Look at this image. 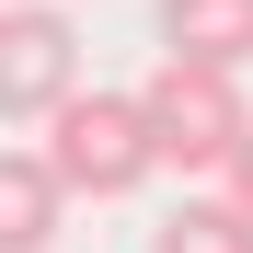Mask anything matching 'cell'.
Wrapping results in <instances>:
<instances>
[{
	"instance_id": "1",
	"label": "cell",
	"mask_w": 253,
	"mask_h": 253,
	"mask_svg": "<svg viewBox=\"0 0 253 253\" xmlns=\"http://www.w3.org/2000/svg\"><path fill=\"white\" fill-rule=\"evenodd\" d=\"M46 173H58V196H138L150 173H161V138H150V115H138V92H69L58 115H46Z\"/></svg>"
},
{
	"instance_id": "2",
	"label": "cell",
	"mask_w": 253,
	"mask_h": 253,
	"mask_svg": "<svg viewBox=\"0 0 253 253\" xmlns=\"http://www.w3.org/2000/svg\"><path fill=\"white\" fill-rule=\"evenodd\" d=\"M138 115H150V138L173 173H230V150L253 138V104H242V81L230 69H184V58H161L138 81Z\"/></svg>"
},
{
	"instance_id": "3",
	"label": "cell",
	"mask_w": 253,
	"mask_h": 253,
	"mask_svg": "<svg viewBox=\"0 0 253 253\" xmlns=\"http://www.w3.org/2000/svg\"><path fill=\"white\" fill-rule=\"evenodd\" d=\"M81 92V35H69V12H0V115L12 126H46L58 104Z\"/></svg>"
},
{
	"instance_id": "4",
	"label": "cell",
	"mask_w": 253,
	"mask_h": 253,
	"mask_svg": "<svg viewBox=\"0 0 253 253\" xmlns=\"http://www.w3.org/2000/svg\"><path fill=\"white\" fill-rule=\"evenodd\" d=\"M161 58H184V69H230L242 81V58H253V0H161Z\"/></svg>"
},
{
	"instance_id": "5",
	"label": "cell",
	"mask_w": 253,
	"mask_h": 253,
	"mask_svg": "<svg viewBox=\"0 0 253 253\" xmlns=\"http://www.w3.org/2000/svg\"><path fill=\"white\" fill-rule=\"evenodd\" d=\"M69 219V196L46 173V150H0V253H46Z\"/></svg>"
},
{
	"instance_id": "6",
	"label": "cell",
	"mask_w": 253,
	"mask_h": 253,
	"mask_svg": "<svg viewBox=\"0 0 253 253\" xmlns=\"http://www.w3.org/2000/svg\"><path fill=\"white\" fill-rule=\"evenodd\" d=\"M150 253H253V219H242L230 196H184L173 219L150 230Z\"/></svg>"
},
{
	"instance_id": "7",
	"label": "cell",
	"mask_w": 253,
	"mask_h": 253,
	"mask_svg": "<svg viewBox=\"0 0 253 253\" xmlns=\"http://www.w3.org/2000/svg\"><path fill=\"white\" fill-rule=\"evenodd\" d=\"M219 196H230V207H242V219H253V138L230 150V173H219Z\"/></svg>"
},
{
	"instance_id": "8",
	"label": "cell",
	"mask_w": 253,
	"mask_h": 253,
	"mask_svg": "<svg viewBox=\"0 0 253 253\" xmlns=\"http://www.w3.org/2000/svg\"><path fill=\"white\" fill-rule=\"evenodd\" d=\"M0 12H12V0H0Z\"/></svg>"
}]
</instances>
